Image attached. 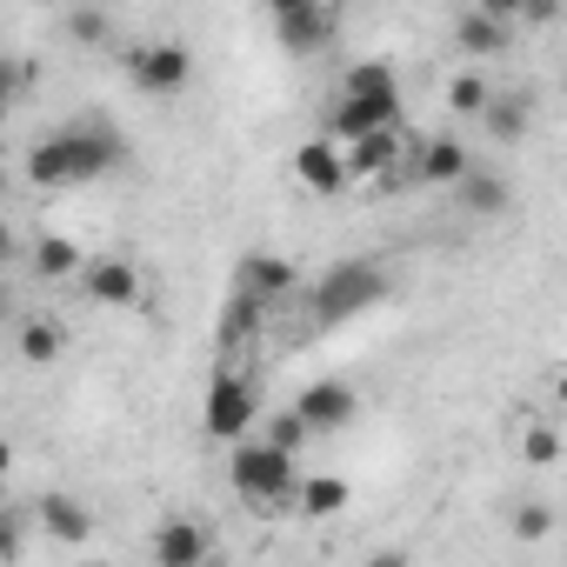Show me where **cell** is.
I'll return each mask as SVG.
<instances>
[{"mask_svg": "<svg viewBox=\"0 0 567 567\" xmlns=\"http://www.w3.org/2000/svg\"><path fill=\"white\" fill-rule=\"evenodd\" d=\"M121 161H127V141L114 127L87 121V127H61V134L34 141L28 147V181L34 187H87V181L114 174Z\"/></svg>", "mask_w": 567, "mask_h": 567, "instance_id": "6da1fadb", "label": "cell"}, {"mask_svg": "<svg viewBox=\"0 0 567 567\" xmlns=\"http://www.w3.org/2000/svg\"><path fill=\"white\" fill-rule=\"evenodd\" d=\"M328 127H334V147H348L361 134H381V127H401V81H394V68H381V61L348 68Z\"/></svg>", "mask_w": 567, "mask_h": 567, "instance_id": "7a4b0ae2", "label": "cell"}, {"mask_svg": "<svg viewBox=\"0 0 567 567\" xmlns=\"http://www.w3.org/2000/svg\"><path fill=\"white\" fill-rule=\"evenodd\" d=\"M388 301V267L381 260H334L321 280H315V321H361L368 308H381Z\"/></svg>", "mask_w": 567, "mask_h": 567, "instance_id": "3957f363", "label": "cell"}, {"mask_svg": "<svg viewBox=\"0 0 567 567\" xmlns=\"http://www.w3.org/2000/svg\"><path fill=\"white\" fill-rule=\"evenodd\" d=\"M227 481H234V494H240V501L274 507V501H295L301 461H295V454H280V447H267V441L254 434V441H240V447L227 454Z\"/></svg>", "mask_w": 567, "mask_h": 567, "instance_id": "277c9868", "label": "cell"}, {"mask_svg": "<svg viewBox=\"0 0 567 567\" xmlns=\"http://www.w3.org/2000/svg\"><path fill=\"white\" fill-rule=\"evenodd\" d=\"M200 427H207L214 441H227V447L254 441V427H260V394H254L240 374H214L207 408H200Z\"/></svg>", "mask_w": 567, "mask_h": 567, "instance_id": "5b68a950", "label": "cell"}, {"mask_svg": "<svg viewBox=\"0 0 567 567\" xmlns=\"http://www.w3.org/2000/svg\"><path fill=\"white\" fill-rule=\"evenodd\" d=\"M81 295H87L94 308H141V301H147V280H141V267H134L127 254H87Z\"/></svg>", "mask_w": 567, "mask_h": 567, "instance_id": "8992f818", "label": "cell"}, {"mask_svg": "<svg viewBox=\"0 0 567 567\" xmlns=\"http://www.w3.org/2000/svg\"><path fill=\"white\" fill-rule=\"evenodd\" d=\"M127 74H134V87L141 94H181L187 81H194V48H181V41H154V48H134L127 54Z\"/></svg>", "mask_w": 567, "mask_h": 567, "instance_id": "52a82bcc", "label": "cell"}, {"mask_svg": "<svg viewBox=\"0 0 567 567\" xmlns=\"http://www.w3.org/2000/svg\"><path fill=\"white\" fill-rule=\"evenodd\" d=\"M288 414L301 421V434H341V427H354L361 394H354L348 381H308V388H301V401H295Z\"/></svg>", "mask_w": 567, "mask_h": 567, "instance_id": "ba28073f", "label": "cell"}, {"mask_svg": "<svg viewBox=\"0 0 567 567\" xmlns=\"http://www.w3.org/2000/svg\"><path fill=\"white\" fill-rule=\"evenodd\" d=\"M334 8H321V0H274V34L280 48H295V54H315L334 41Z\"/></svg>", "mask_w": 567, "mask_h": 567, "instance_id": "9c48e42d", "label": "cell"}, {"mask_svg": "<svg viewBox=\"0 0 567 567\" xmlns=\"http://www.w3.org/2000/svg\"><path fill=\"white\" fill-rule=\"evenodd\" d=\"M401 161H408L401 127H381V134H361V141L341 147V174H348V181H388Z\"/></svg>", "mask_w": 567, "mask_h": 567, "instance_id": "30bf717a", "label": "cell"}, {"mask_svg": "<svg viewBox=\"0 0 567 567\" xmlns=\"http://www.w3.org/2000/svg\"><path fill=\"white\" fill-rule=\"evenodd\" d=\"M207 560H214V534L200 520L174 514L154 527V567H207Z\"/></svg>", "mask_w": 567, "mask_h": 567, "instance_id": "8fae6325", "label": "cell"}, {"mask_svg": "<svg viewBox=\"0 0 567 567\" xmlns=\"http://www.w3.org/2000/svg\"><path fill=\"white\" fill-rule=\"evenodd\" d=\"M295 288H301L295 260H280V254H240V295H254L260 308H274L280 295H295Z\"/></svg>", "mask_w": 567, "mask_h": 567, "instance_id": "7c38bea8", "label": "cell"}, {"mask_svg": "<svg viewBox=\"0 0 567 567\" xmlns=\"http://www.w3.org/2000/svg\"><path fill=\"white\" fill-rule=\"evenodd\" d=\"M295 181H301L308 194H341V187H348V174H341V147H334L328 134L301 141V147H295Z\"/></svg>", "mask_w": 567, "mask_h": 567, "instance_id": "4fadbf2b", "label": "cell"}, {"mask_svg": "<svg viewBox=\"0 0 567 567\" xmlns=\"http://www.w3.org/2000/svg\"><path fill=\"white\" fill-rule=\"evenodd\" d=\"M454 41H461V54H507L514 48V21H501L487 0H474V8L454 21Z\"/></svg>", "mask_w": 567, "mask_h": 567, "instance_id": "5bb4252c", "label": "cell"}, {"mask_svg": "<svg viewBox=\"0 0 567 567\" xmlns=\"http://www.w3.org/2000/svg\"><path fill=\"white\" fill-rule=\"evenodd\" d=\"M295 507L308 520H341L354 507V481H341V474H301L295 481Z\"/></svg>", "mask_w": 567, "mask_h": 567, "instance_id": "9a60e30c", "label": "cell"}, {"mask_svg": "<svg viewBox=\"0 0 567 567\" xmlns=\"http://www.w3.org/2000/svg\"><path fill=\"white\" fill-rule=\"evenodd\" d=\"M94 527H101V520H94V507H87V501H74V494H41V534H48V540L81 547Z\"/></svg>", "mask_w": 567, "mask_h": 567, "instance_id": "2e32d148", "label": "cell"}, {"mask_svg": "<svg viewBox=\"0 0 567 567\" xmlns=\"http://www.w3.org/2000/svg\"><path fill=\"white\" fill-rule=\"evenodd\" d=\"M467 167H474V161H467V147H461L454 134H441V141H421V147H414V181H427V187H454Z\"/></svg>", "mask_w": 567, "mask_h": 567, "instance_id": "e0dca14e", "label": "cell"}, {"mask_svg": "<svg viewBox=\"0 0 567 567\" xmlns=\"http://www.w3.org/2000/svg\"><path fill=\"white\" fill-rule=\"evenodd\" d=\"M14 348H21L28 368H54L68 354V334H61L54 315H28V321H14Z\"/></svg>", "mask_w": 567, "mask_h": 567, "instance_id": "ac0fdd59", "label": "cell"}, {"mask_svg": "<svg viewBox=\"0 0 567 567\" xmlns=\"http://www.w3.org/2000/svg\"><path fill=\"white\" fill-rule=\"evenodd\" d=\"M28 260H34L41 280H81V267H87V254H81L68 234H41V240L28 247Z\"/></svg>", "mask_w": 567, "mask_h": 567, "instance_id": "d6986e66", "label": "cell"}, {"mask_svg": "<svg viewBox=\"0 0 567 567\" xmlns=\"http://www.w3.org/2000/svg\"><path fill=\"white\" fill-rule=\"evenodd\" d=\"M481 121H487V134L507 147V141H520V134H527V121H534V94H527V87H514V94H494Z\"/></svg>", "mask_w": 567, "mask_h": 567, "instance_id": "ffe728a7", "label": "cell"}, {"mask_svg": "<svg viewBox=\"0 0 567 567\" xmlns=\"http://www.w3.org/2000/svg\"><path fill=\"white\" fill-rule=\"evenodd\" d=\"M454 187H461V214H507V200H514V187L487 167H467Z\"/></svg>", "mask_w": 567, "mask_h": 567, "instance_id": "44dd1931", "label": "cell"}, {"mask_svg": "<svg viewBox=\"0 0 567 567\" xmlns=\"http://www.w3.org/2000/svg\"><path fill=\"white\" fill-rule=\"evenodd\" d=\"M260 315H267V308H260L254 295H240V288H234V301L220 308V348H240V341H254V334H260Z\"/></svg>", "mask_w": 567, "mask_h": 567, "instance_id": "7402d4cb", "label": "cell"}, {"mask_svg": "<svg viewBox=\"0 0 567 567\" xmlns=\"http://www.w3.org/2000/svg\"><path fill=\"white\" fill-rule=\"evenodd\" d=\"M487 101H494V87H487L481 74H454V81H447V107H454L461 121H474V114H487Z\"/></svg>", "mask_w": 567, "mask_h": 567, "instance_id": "603a6c76", "label": "cell"}, {"mask_svg": "<svg viewBox=\"0 0 567 567\" xmlns=\"http://www.w3.org/2000/svg\"><path fill=\"white\" fill-rule=\"evenodd\" d=\"M34 81H41V68H34V61H8V54H0V107H14Z\"/></svg>", "mask_w": 567, "mask_h": 567, "instance_id": "cb8c5ba5", "label": "cell"}, {"mask_svg": "<svg viewBox=\"0 0 567 567\" xmlns=\"http://www.w3.org/2000/svg\"><path fill=\"white\" fill-rule=\"evenodd\" d=\"M520 454H527V467H554L560 461V427H527L520 434Z\"/></svg>", "mask_w": 567, "mask_h": 567, "instance_id": "d4e9b609", "label": "cell"}, {"mask_svg": "<svg viewBox=\"0 0 567 567\" xmlns=\"http://www.w3.org/2000/svg\"><path fill=\"white\" fill-rule=\"evenodd\" d=\"M514 534H520V540H547V534H554V507H547V501H520V507H514Z\"/></svg>", "mask_w": 567, "mask_h": 567, "instance_id": "484cf974", "label": "cell"}, {"mask_svg": "<svg viewBox=\"0 0 567 567\" xmlns=\"http://www.w3.org/2000/svg\"><path fill=\"white\" fill-rule=\"evenodd\" d=\"M260 441H267V447H280V454H301V441H308V434H301V421H295V414H274Z\"/></svg>", "mask_w": 567, "mask_h": 567, "instance_id": "4316f807", "label": "cell"}, {"mask_svg": "<svg viewBox=\"0 0 567 567\" xmlns=\"http://www.w3.org/2000/svg\"><path fill=\"white\" fill-rule=\"evenodd\" d=\"M68 34H74V41H107V14H101V8H74V14H68Z\"/></svg>", "mask_w": 567, "mask_h": 567, "instance_id": "83f0119b", "label": "cell"}, {"mask_svg": "<svg viewBox=\"0 0 567 567\" xmlns=\"http://www.w3.org/2000/svg\"><path fill=\"white\" fill-rule=\"evenodd\" d=\"M14 547H21V534H14V514H0V567L14 560Z\"/></svg>", "mask_w": 567, "mask_h": 567, "instance_id": "f1b7e54d", "label": "cell"}, {"mask_svg": "<svg viewBox=\"0 0 567 567\" xmlns=\"http://www.w3.org/2000/svg\"><path fill=\"white\" fill-rule=\"evenodd\" d=\"M8 260H14V227L0 220V267H8Z\"/></svg>", "mask_w": 567, "mask_h": 567, "instance_id": "f546056e", "label": "cell"}, {"mask_svg": "<svg viewBox=\"0 0 567 567\" xmlns=\"http://www.w3.org/2000/svg\"><path fill=\"white\" fill-rule=\"evenodd\" d=\"M8 474H14V447L0 441V487H8Z\"/></svg>", "mask_w": 567, "mask_h": 567, "instance_id": "4dcf8cb0", "label": "cell"}, {"mask_svg": "<svg viewBox=\"0 0 567 567\" xmlns=\"http://www.w3.org/2000/svg\"><path fill=\"white\" fill-rule=\"evenodd\" d=\"M368 567H408V554H374Z\"/></svg>", "mask_w": 567, "mask_h": 567, "instance_id": "1f68e13d", "label": "cell"}, {"mask_svg": "<svg viewBox=\"0 0 567 567\" xmlns=\"http://www.w3.org/2000/svg\"><path fill=\"white\" fill-rule=\"evenodd\" d=\"M14 321V301H8V288H0V328H8Z\"/></svg>", "mask_w": 567, "mask_h": 567, "instance_id": "d6a6232c", "label": "cell"}, {"mask_svg": "<svg viewBox=\"0 0 567 567\" xmlns=\"http://www.w3.org/2000/svg\"><path fill=\"white\" fill-rule=\"evenodd\" d=\"M0 200H8V167H0Z\"/></svg>", "mask_w": 567, "mask_h": 567, "instance_id": "836d02e7", "label": "cell"}, {"mask_svg": "<svg viewBox=\"0 0 567 567\" xmlns=\"http://www.w3.org/2000/svg\"><path fill=\"white\" fill-rule=\"evenodd\" d=\"M0 134H8V107H0Z\"/></svg>", "mask_w": 567, "mask_h": 567, "instance_id": "e575fe53", "label": "cell"}]
</instances>
